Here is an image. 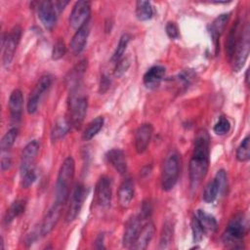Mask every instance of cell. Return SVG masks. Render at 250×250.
<instances>
[{
	"instance_id": "cell-9",
	"label": "cell",
	"mask_w": 250,
	"mask_h": 250,
	"mask_svg": "<svg viewBox=\"0 0 250 250\" xmlns=\"http://www.w3.org/2000/svg\"><path fill=\"white\" fill-rule=\"evenodd\" d=\"M86 194H87V192H86L85 187L80 183L76 184L75 188L73 189V192H72L69 207H68L66 215H65L66 223H71L72 221H74L77 218V216L79 215L81 208L83 206L84 200L87 196Z\"/></svg>"
},
{
	"instance_id": "cell-2",
	"label": "cell",
	"mask_w": 250,
	"mask_h": 250,
	"mask_svg": "<svg viewBox=\"0 0 250 250\" xmlns=\"http://www.w3.org/2000/svg\"><path fill=\"white\" fill-rule=\"evenodd\" d=\"M74 172H75L74 159L71 156H68L62 163L58 173L57 182L55 186V202L54 203L61 206H63L65 204L69 196L70 186L74 178Z\"/></svg>"
},
{
	"instance_id": "cell-42",
	"label": "cell",
	"mask_w": 250,
	"mask_h": 250,
	"mask_svg": "<svg viewBox=\"0 0 250 250\" xmlns=\"http://www.w3.org/2000/svg\"><path fill=\"white\" fill-rule=\"evenodd\" d=\"M194 78H195V73L190 69L182 71L178 76V80L181 81L185 86L189 85L194 80Z\"/></svg>"
},
{
	"instance_id": "cell-28",
	"label": "cell",
	"mask_w": 250,
	"mask_h": 250,
	"mask_svg": "<svg viewBox=\"0 0 250 250\" xmlns=\"http://www.w3.org/2000/svg\"><path fill=\"white\" fill-rule=\"evenodd\" d=\"M239 34H240V30H239V21H235V23L231 26L228 38H227V42H226V52H227V56L231 59L232 55L234 53V49L236 46V43L238 41L239 38Z\"/></svg>"
},
{
	"instance_id": "cell-13",
	"label": "cell",
	"mask_w": 250,
	"mask_h": 250,
	"mask_svg": "<svg viewBox=\"0 0 250 250\" xmlns=\"http://www.w3.org/2000/svg\"><path fill=\"white\" fill-rule=\"evenodd\" d=\"M38 18L47 29H52L57 22V11L54 2L42 1L37 7Z\"/></svg>"
},
{
	"instance_id": "cell-36",
	"label": "cell",
	"mask_w": 250,
	"mask_h": 250,
	"mask_svg": "<svg viewBox=\"0 0 250 250\" xmlns=\"http://www.w3.org/2000/svg\"><path fill=\"white\" fill-rule=\"evenodd\" d=\"M213 130L217 135H220V136L229 133V131L230 130V123L229 119L224 116H221L219 120L216 122V124L214 125Z\"/></svg>"
},
{
	"instance_id": "cell-27",
	"label": "cell",
	"mask_w": 250,
	"mask_h": 250,
	"mask_svg": "<svg viewBox=\"0 0 250 250\" xmlns=\"http://www.w3.org/2000/svg\"><path fill=\"white\" fill-rule=\"evenodd\" d=\"M25 206H26V201L23 199H19L14 201L5 213L4 223L6 225H9L10 223H12L16 218H18L24 212Z\"/></svg>"
},
{
	"instance_id": "cell-17",
	"label": "cell",
	"mask_w": 250,
	"mask_h": 250,
	"mask_svg": "<svg viewBox=\"0 0 250 250\" xmlns=\"http://www.w3.org/2000/svg\"><path fill=\"white\" fill-rule=\"evenodd\" d=\"M87 65H88L87 61L82 60L67 72L65 76V83H66V86H68L71 91H74L78 88L80 81L82 80L86 72Z\"/></svg>"
},
{
	"instance_id": "cell-46",
	"label": "cell",
	"mask_w": 250,
	"mask_h": 250,
	"mask_svg": "<svg viewBox=\"0 0 250 250\" xmlns=\"http://www.w3.org/2000/svg\"><path fill=\"white\" fill-rule=\"evenodd\" d=\"M109 86H110V79L108 78V76L106 75H102L101 77V81H100V89H99V92L101 94H104L105 93L108 89H109Z\"/></svg>"
},
{
	"instance_id": "cell-7",
	"label": "cell",
	"mask_w": 250,
	"mask_h": 250,
	"mask_svg": "<svg viewBox=\"0 0 250 250\" xmlns=\"http://www.w3.org/2000/svg\"><path fill=\"white\" fill-rule=\"evenodd\" d=\"M69 105H70L69 121H70L71 127L75 129H80L87 112V107H88L87 97L71 94Z\"/></svg>"
},
{
	"instance_id": "cell-1",
	"label": "cell",
	"mask_w": 250,
	"mask_h": 250,
	"mask_svg": "<svg viewBox=\"0 0 250 250\" xmlns=\"http://www.w3.org/2000/svg\"><path fill=\"white\" fill-rule=\"evenodd\" d=\"M210 136L204 129H200L194 139V146L189 161V182L191 189H196L205 178L209 167Z\"/></svg>"
},
{
	"instance_id": "cell-21",
	"label": "cell",
	"mask_w": 250,
	"mask_h": 250,
	"mask_svg": "<svg viewBox=\"0 0 250 250\" xmlns=\"http://www.w3.org/2000/svg\"><path fill=\"white\" fill-rule=\"evenodd\" d=\"M90 32L89 22L84 24L82 27L76 30L71 41H70V50L74 55H79L85 48L87 39Z\"/></svg>"
},
{
	"instance_id": "cell-49",
	"label": "cell",
	"mask_w": 250,
	"mask_h": 250,
	"mask_svg": "<svg viewBox=\"0 0 250 250\" xmlns=\"http://www.w3.org/2000/svg\"><path fill=\"white\" fill-rule=\"evenodd\" d=\"M245 81H246V84H248V70H246V73H245Z\"/></svg>"
},
{
	"instance_id": "cell-6",
	"label": "cell",
	"mask_w": 250,
	"mask_h": 250,
	"mask_svg": "<svg viewBox=\"0 0 250 250\" xmlns=\"http://www.w3.org/2000/svg\"><path fill=\"white\" fill-rule=\"evenodd\" d=\"M21 36V28L20 25H15L13 28L3 36L2 39V62L5 67L12 62L17 47Z\"/></svg>"
},
{
	"instance_id": "cell-48",
	"label": "cell",
	"mask_w": 250,
	"mask_h": 250,
	"mask_svg": "<svg viewBox=\"0 0 250 250\" xmlns=\"http://www.w3.org/2000/svg\"><path fill=\"white\" fill-rule=\"evenodd\" d=\"M96 248H98V249L104 248V234H102V233L96 239Z\"/></svg>"
},
{
	"instance_id": "cell-15",
	"label": "cell",
	"mask_w": 250,
	"mask_h": 250,
	"mask_svg": "<svg viewBox=\"0 0 250 250\" xmlns=\"http://www.w3.org/2000/svg\"><path fill=\"white\" fill-rule=\"evenodd\" d=\"M153 133L152 125L145 123L139 126L135 133V148L138 153H143L148 146Z\"/></svg>"
},
{
	"instance_id": "cell-3",
	"label": "cell",
	"mask_w": 250,
	"mask_h": 250,
	"mask_svg": "<svg viewBox=\"0 0 250 250\" xmlns=\"http://www.w3.org/2000/svg\"><path fill=\"white\" fill-rule=\"evenodd\" d=\"M247 221L242 213L234 216L223 234L224 244L230 248H242V241L247 233Z\"/></svg>"
},
{
	"instance_id": "cell-32",
	"label": "cell",
	"mask_w": 250,
	"mask_h": 250,
	"mask_svg": "<svg viewBox=\"0 0 250 250\" xmlns=\"http://www.w3.org/2000/svg\"><path fill=\"white\" fill-rule=\"evenodd\" d=\"M19 135V130L18 128L14 127L11 128L1 139L0 142V148L1 152H9L11 147L14 146L17 138Z\"/></svg>"
},
{
	"instance_id": "cell-33",
	"label": "cell",
	"mask_w": 250,
	"mask_h": 250,
	"mask_svg": "<svg viewBox=\"0 0 250 250\" xmlns=\"http://www.w3.org/2000/svg\"><path fill=\"white\" fill-rule=\"evenodd\" d=\"M220 194V191H219V187L217 185V182L215 181V179H213V181L209 182L204 190H203V195H202V198L205 202L207 203H211L213 202L217 196Z\"/></svg>"
},
{
	"instance_id": "cell-29",
	"label": "cell",
	"mask_w": 250,
	"mask_h": 250,
	"mask_svg": "<svg viewBox=\"0 0 250 250\" xmlns=\"http://www.w3.org/2000/svg\"><path fill=\"white\" fill-rule=\"evenodd\" d=\"M136 17L139 21H146L153 17V8L148 1L140 0L136 3Z\"/></svg>"
},
{
	"instance_id": "cell-22",
	"label": "cell",
	"mask_w": 250,
	"mask_h": 250,
	"mask_svg": "<svg viewBox=\"0 0 250 250\" xmlns=\"http://www.w3.org/2000/svg\"><path fill=\"white\" fill-rule=\"evenodd\" d=\"M22 103H23V96L20 89L14 90L9 98V110L11 114V119L14 122H19L21 116L22 111Z\"/></svg>"
},
{
	"instance_id": "cell-38",
	"label": "cell",
	"mask_w": 250,
	"mask_h": 250,
	"mask_svg": "<svg viewBox=\"0 0 250 250\" xmlns=\"http://www.w3.org/2000/svg\"><path fill=\"white\" fill-rule=\"evenodd\" d=\"M65 52H66V47H65L64 41L62 39H58L53 47L52 59L55 61L60 60L64 56Z\"/></svg>"
},
{
	"instance_id": "cell-25",
	"label": "cell",
	"mask_w": 250,
	"mask_h": 250,
	"mask_svg": "<svg viewBox=\"0 0 250 250\" xmlns=\"http://www.w3.org/2000/svg\"><path fill=\"white\" fill-rule=\"evenodd\" d=\"M194 216L197 219L199 225L201 226L204 234H212L217 230L218 223L213 215L199 209L195 212Z\"/></svg>"
},
{
	"instance_id": "cell-37",
	"label": "cell",
	"mask_w": 250,
	"mask_h": 250,
	"mask_svg": "<svg viewBox=\"0 0 250 250\" xmlns=\"http://www.w3.org/2000/svg\"><path fill=\"white\" fill-rule=\"evenodd\" d=\"M130 63V59L128 57H122L120 60H118L114 67V76H122L128 70Z\"/></svg>"
},
{
	"instance_id": "cell-35",
	"label": "cell",
	"mask_w": 250,
	"mask_h": 250,
	"mask_svg": "<svg viewBox=\"0 0 250 250\" xmlns=\"http://www.w3.org/2000/svg\"><path fill=\"white\" fill-rule=\"evenodd\" d=\"M130 40H131V35L128 34V33H124L120 37L118 45L116 47V50H115V52H114V54H113V56L111 58V61L116 62L118 60H120L123 57V55H124L125 51H126V48H127Z\"/></svg>"
},
{
	"instance_id": "cell-11",
	"label": "cell",
	"mask_w": 250,
	"mask_h": 250,
	"mask_svg": "<svg viewBox=\"0 0 250 250\" xmlns=\"http://www.w3.org/2000/svg\"><path fill=\"white\" fill-rule=\"evenodd\" d=\"M95 195L96 201L101 207L106 208L110 205L112 197V182L109 177L102 176L98 180L95 189Z\"/></svg>"
},
{
	"instance_id": "cell-43",
	"label": "cell",
	"mask_w": 250,
	"mask_h": 250,
	"mask_svg": "<svg viewBox=\"0 0 250 250\" xmlns=\"http://www.w3.org/2000/svg\"><path fill=\"white\" fill-rule=\"evenodd\" d=\"M165 30L167 35L171 38V39H178L180 36V32H179V28L177 26V24L173 21H168L166 26H165Z\"/></svg>"
},
{
	"instance_id": "cell-39",
	"label": "cell",
	"mask_w": 250,
	"mask_h": 250,
	"mask_svg": "<svg viewBox=\"0 0 250 250\" xmlns=\"http://www.w3.org/2000/svg\"><path fill=\"white\" fill-rule=\"evenodd\" d=\"M215 181L217 182V185L219 187L220 194H223L226 191L227 186H228V179H227V173L225 170L221 169L219 170L215 175Z\"/></svg>"
},
{
	"instance_id": "cell-8",
	"label": "cell",
	"mask_w": 250,
	"mask_h": 250,
	"mask_svg": "<svg viewBox=\"0 0 250 250\" xmlns=\"http://www.w3.org/2000/svg\"><path fill=\"white\" fill-rule=\"evenodd\" d=\"M91 15V3L89 1H77L69 15V24L76 30L89 22Z\"/></svg>"
},
{
	"instance_id": "cell-10",
	"label": "cell",
	"mask_w": 250,
	"mask_h": 250,
	"mask_svg": "<svg viewBox=\"0 0 250 250\" xmlns=\"http://www.w3.org/2000/svg\"><path fill=\"white\" fill-rule=\"evenodd\" d=\"M51 84H52V77L49 74L43 75L39 78L34 89L30 93L28 101H27L28 113L33 114L37 110V107H38V104H39V102H40L42 96L50 88Z\"/></svg>"
},
{
	"instance_id": "cell-18",
	"label": "cell",
	"mask_w": 250,
	"mask_h": 250,
	"mask_svg": "<svg viewBox=\"0 0 250 250\" xmlns=\"http://www.w3.org/2000/svg\"><path fill=\"white\" fill-rule=\"evenodd\" d=\"M229 20V13H225L222 14L220 16H218L213 22L210 25L209 28V32L211 35V38L213 40V43L215 45L216 48V53L218 52V48H219V41H220V36L222 35V33L224 32L227 23Z\"/></svg>"
},
{
	"instance_id": "cell-5",
	"label": "cell",
	"mask_w": 250,
	"mask_h": 250,
	"mask_svg": "<svg viewBox=\"0 0 250 250\" xmlns=\"http://www.w3.org/2000/svg\"><path fill=\"white\" fill-rule=\"evenodd\" d=\"M250 48V37H249V27L246 23L244 27L240 30L239 38L236 43L234 53L232 55V68L233 71H239L246 62L249 55Z\"/></svg>"
},
{
	"instance_id": "cell-41",
	"label": "cell",
	"mask_w": 250,
	"mask_h": 250,
	"mask_svg": "<svg viewBox=\"0 0 250 250\" xmlns=\"http://www.w3.org/2000/svg\"><path fill=\"white\" fill-rule=\"evenodd\" d=\"M36 180V173L34 171V169H31L29 171H27L26 173H24L23 175H21V186L24 188H29Z\"/></svg>"
},
{
	"instance_id": "cell-44",
	"label": "cell",
	"mask_w": 250,
	"mask_h": 250,
	"mask_svg": "<svg viewBox=\"0 0 250 250\" xmlns=\"http://www.w3.org/2000/svg\"><path fill=\"white\" fill-rule=\"evenodd\" d=\"M151 212H152V208H151L150 202H148V201L144 202L143 206H142V209H141V214H140L139 217L141 218L142 221L147 220L150 217Z\"/></svg>"
},
{
	"instance_id": "cell-14",
	"label": "cell",
	"mask_w": 250,
	"mask_h": 250,
	"mask_svg": "<svg viewBox=\"0 0 250 250\" xmlns=\"http://www.w3.org/2000/svg\"><path fill=\"white\" fill-rule=\"evenodd\" d=\"M142 223L143 221L139 216H133L127 221L122 238L123 247L132 249V246L136 241V238L142 228Z\"/></svg>"
},
{
	"instance_id": "cell-20",
	"label": "cell",
	"mask_w": 250,
	"mask_h": 250,
	"mask_svg": "<svg viewBox=\"0 0 250 250\" xmlns=\"http://www.w3.org/2000/svg\"><path fill=\"white\" fill-rule=\"evenodd\" d=\"M155 232V227L152 222L146 223L140 229L139 234L136 238V241L134 242L132 249L136 250H143L146 249L150 242V240L153 237V234Z\"/></svg>"
},
{
	"instance_id": "cell-45",
	"label": "cell",
	"mask_w": 250,
	"mask_h": 250,
	"mask_svg": "<svg viewBox=\"0 0 250 250\" xmlns=\"http://www.w3.org/2000/svg\"><path fill=\"white\" fill-rule=\"evenodd\" d=\"M2 156H1V170L2 171H6L9 170L10 167L12 166V158L11 156L8 154V152H1Z\"/></svg>"
},
{
	"instance_id": "cell-19",
	"label": "cell",
	"mask_w": 250,
	"mask_h": 250,
	"mask_svg": "<svg viewBox=\"0 0 250 250\" xmlns=\"http://www.w3.org/2000/svg\"><path fill=\"white\" fill-rule=\"evenodd\" d=\"M165 67L162 65H153L144 74L143 81L146 88L154 89L159 86L165 76Z\"/></svg>"
},
{
	"instance_id": "cell-12",
	"label": "cell",
	"mask_w": 250,
	"mask_h": 250,
	"mask_svg": "<svg viewBox=\"0 0 250 250\" xmlns=\"http://www.w3.org/2000/svg\"><path fill=\"white\" fill-rule=\"evenodd\" d=\"M39 142L37 140H33L29 142L22 149L20 165V171L21 175L33 169V165L39 150Z\"/></svg>"
},
{
	"instance_id": "cell-30",
	"label": "cell",
	"mask_w": 250,
	"mask_h": 250,
	"mask_svg": "<svg viewBox=\"0 0 250 250\" xmlns=\"http://www.w3.org/2000/svg\"><path fill=\"white\" fill-rule=\"evenodd\" d=\"M173 236H174V225L167 221L164 223L160 234V239H159V249H166L170 246V244L173 241Z\"/></svg>"
},
{
	"instance_id": "cell-47",
	"label": "cell",
	"mask_w": 250,
	"mask_h": 250,
	"mask_svg": "<svg viewBox=\"0 0 250 250\" xmlns=\"http://www.w3.org/2000/svg\"><path fill=\"white\" fill-rule=\"evenodd\" d=\"M67 4H68V1H56V2H54V6L56 8V11H58V12H62Z\"/></svg>"
},
{
	"instance_id": "cell-16",
	"label": "cell",
	"mask_w": 250,
	"mask_h": 250,
	"mask_svg": "<svg viewBox=\"0 0 250 250\" xmlns=\"http://www.w3.org/2000/svg\"><path fill=\"white\" fill-rule=\"evenodd\" d=\"M62 207V206L54 203L53 206L46 213V215L42 221L41 228H40V233L43 236L49 234L54 229L56 225L58 224L60 217H61Z\"/></svg>"
},
{
	"instance_id": "cell-23",
	"label": "cell",
	"mask_w": 250,
	"mask_h": 250,
	"mask_svg": "<svg viewBox=\"0 0 250 250\" xmlns=\"http://www.w3.org/2000/svg\"><path fill=\"white\" fill-rule=\"evenodd\" d=\"M106 159L110 165L120 174L125 175L127 172V161L123 150L119 148H112L106 153Z\"/></svg>"
},
{
	"instance_id": "cell-4",
	"label": "cell",
	"mask_w": 250,
	"mask_h": 250,
	"mask_svg": "<svg viewBox=\"0 0 250 250\" xmlns=\"http://www.w3.org/2000/svg\"><path fill=\"white\" fill-rule=\"evenodd\" d=\"M180 173V160L176 151H170L162 166L161 173V187L165 191H169L174 188L178 182Z\"/></svg>"
},
{
	"instance_id": "cell-26",
	"label": "cell",
	"mask_w": 250,
	"mask_h": 250,
	"mask_svg": "<svg viewBox=\"0 0 250 250\" xmlns=\"http://www.w3.org/2000/svg\"><path fill=\"white\" fill-rule=\"evenodd\" d=\"M70 127H71L70 121L68 119H66L65 117H62V118L58 119L51 131L52 142H57V141L61 140L62 138H63L70 130Z\"/></svg>"
},
{
	"instance_id": "cell-31",
	"label": "cell",
	"mask_w": 250,
	"mask_h": 250,
	"mask_svg": "<svg viewBox=\"0 0 250 250\" xmlns=\"http://www.w3.org/2000/svg\"><path fill=\"white\" fill-rule=\"evenodd\" d=\"M103 126H104V118L102 116L96 117L88 124V126L84 130L82 139L84 141H90L101 131Z\"/></svg>"
},
{
	"instance_id": "cell-24",
	"label": "cell",
	"mask_w": 250,
	"mask_h": 250,
	"mask_svg": "<svg viewBox=\"0 0 250 250\" xmlns=\"http://www.w3.org/2000/svg\"><path fill=\"white\" fill-rule=\"evenodd\" d=\"M117 197L121 207L127 208L130 205L134 197V183L131 179H126L121 183L118 188Z\"/></svg>"
},
{
	"instance_id": "cell-40",
	"label": "cell",
	"mask_w": 250,
	"mask_h": 250,
	"mask_svg": "<svg viewBox=\"0 0 250 250\" xmlns=\"http://www.w3.org/2000/svg\"><path fill=\"white\" fill-rule=\"evenodd\" d=\"M191 230H192V237H193V241L198 243L204 235V231L201 228V226L199 225L197 219L195 218V216H193L192 220H191Z\"/></svg>"
},
{
	"instance_id": "cell-34",
	"label": "cell",
	"mask_w": 250,
	"mask_h": 250,
	"mask_svg": "<svg viewBox=\"0 0 250 250\" xmlns=\"http://www.w3.org/2000/svg\"><path fill=\"white\" fill-rule=\"evenodd\" d=\"M250 158V138L246 136L236 150V159L240 162H246Z\"/></svg>"
}]
</instances>
